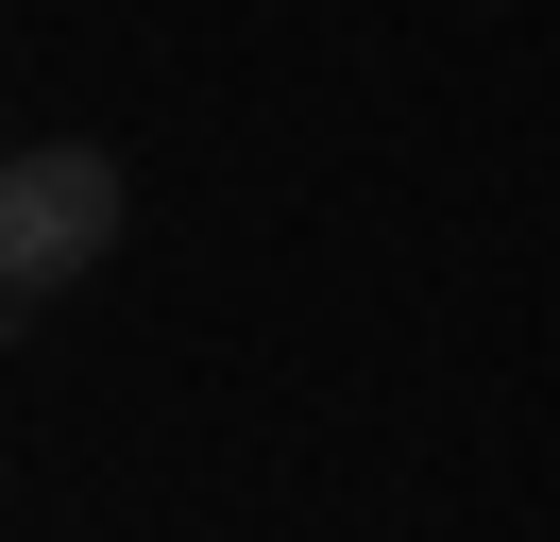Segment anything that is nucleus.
<instances>
[{"label":"nucleus","instance_id":"nucleus-1","mask_svg":"<svg viewBox=\"0 0 560 542\" xmlns=\"http://www.w3.org/2000/svg\"><path fill=\"white\" fill-rule=\"evenodd\" d=\"M119 221H137V187H119L103 136H18V153H0V305H18V322L69 305L85 271L119 255Z\"/></svg>","mask_w":560,"mask_h":542}]
</instances>
